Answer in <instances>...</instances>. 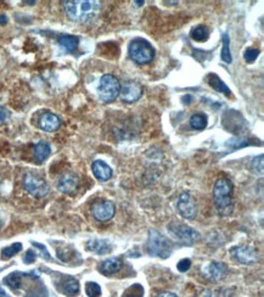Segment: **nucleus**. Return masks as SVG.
I'll list each match as a JSON object with an SVG mask.
<instances>
[{
    "instance_id": "1",
    "label": "nucleus",
    "mask_w": 264,
    "mask_h": 297,
    "mask_svg": "<svg viewBox=\"0 0 264 297\" xmlns=\"http://www.w3.org/2000/svg\"><path fill=\"white\" fill-rule=\"evenodd\" d=\"M64 8L68 19L75 22L92 21L99 15L101 3L95 0H66Z\"/></svg>"
},
{
    "instance_id": "2",
    "label": "nucleus",
    "mask_w": 264,
    "mask_h": 297,
    "mask_svg": "<svg viewBox=\"0 0 264 297\" xmlns=\"http://www.w3.org/2000/svg\"><path fill=\"white\" fill-rule=\"evenodd\" d=\"M232 183L226 178H220L214 184L213 188V197H214L215 207L221 216H228L232 212Z\"/></svg>"
},
{
    "instance_id": "3",
    "label": "nucleus",
    "mask_w": 264,
    "mask_h": 297,
    "mask_svg": "<svg viewBox=\"0 0 264 297\" xmlns=\"http://www.w3.org/2000/svg\"><path fill=\"white\" fill-rule=\"evenodd\" d=\"M146 251L150 256L160 257L162 259L168 258L172 253V244L166 236L162 235L155 229H150L146 241Z\"/></svg>"
},
{
    "instance_id": "4",
    "label": "nucleus",
    "mask_w": 264,
    "mask_h": 297,
    "mask_svg": "<svg viewBox=\"0 0 264 297\" xmlns=\"http://www.w3.org/2000/svg\"><path fill=\"white\" fill-rule=\"evenodd\" d=\"M169 234L174 237L177 241L183 245H194L200 240V233L195 230L194 228L189 227L185 223L178 222V220H173L167 225Z\"/></svg>"
},
{
    "instance_id": "5",
    "label": "nucleus",
    "mask_w": 264,
    "mask_h": 297,
    "mask_svg": "<svg viewBox=\"0 0 264 297\" xmlns=\"http://www.w3.org/2000/svg\"><path fill=\"white\" fill-rule=\"evenodd\" d=\"M128 53H129V56L132 58V60L139 65L149 64L155 58V50H153L151 44L140 38L134 39L129 44Z\"/></svg>"
},
{
    "instance_id": "6",
    "label": "nucleus",
    "mask_w": 264,
    "mask_h": 297,
    "mask_svg": "<svg viewBox=\"0 0 264 297\" xmlns=\"http://www.w3.org/2000/svg\"><path fill=\"white\" fill-rule=\"evenodd\" d=\"M121 90V83L115 76L105 75L100 79V83L98 87L99 98L105 103H112L119 95Z\"/></svg>"
},
{
    "instance_id": "7",
    "label": "nucleus",
    "mask_w": 264,
    "mask_h": 297,
    "mask_svg": "<svg viewBox=\"0 0 264 297\" xmlns=\"http://www.w3.org/2000/svg\"><path fill=\"white\" fill-rule=\"evenodd\" d=\"M24 186L28 194L32 195L33 197H37V199L47 196L48 192H49L48 183L38 174L32 173V172H27L24 175Z\"/></svg>"
},
{
    "instance_id": "8",
    "label": "nucleus",
    "mask_w": 264,
    "mask_h": 297,
    "mask_svg": "<svg viewBox=\"0 0 264 297\" xmlns=\"http://www.w3.org/2000/svg\"><path fill=\"white\" fill-rule=\"evenodd\" d=\"M177 210L183 218L190 220L195 219L196 214H197V202H196L195 197L189 192H183L178 199Z\"/></svg>"
},
{
    "instance_id": "9",
    "label": "nucleus",
    "mask_w": 264,
    "mask_h": 297,
    "mask_svg": "<svg viewBox=\"0 0 264 297\" xmlns=\"http://www.w3.org/2000/svg\"><path fill=\"white\" fill-rule=\"evenodd\" d=\"M230 254L232 258L236 259L237 262L242 264H253L259 259V254L253 246L249 245H240L235 246L230 250Z\"/></svg>"
},
{
    "instance_id": "10",
    "label": "nucleus",
    "mask_w": 264,
    "mask_h": 297,
    "mask_svg": "<svg viewBox=\"0 0 264 297\" xmlns=\"http://www.w3.org/2000/svg\"><path fill=\"white\" fill-rule=\"evenodd\" d=\"M143 94V87L135 81H126L122 84V89L119 90L122 101L127 104H132L138 101Z\"/></svg>"
},
{
    "instance_id": "11",
    "label": "nucleus",
    "mask_w": 264,
    "mask_h": 297,
    "mask_svg": "<svg viewBox=\"0 0 264 297\" xmlns=\"http://www.w3.org/2000/svg\"><path fill=\"white\" fill-rule=\"evenodd\" d=\"M115 203L112 201H109V200L96 202L92 207V213L94 218L99 220V222H107V220H110L115 216Z\"/></svg>"
},
{
    "instance_id": "12",
    "label": "nucleus",
    "mask_w": 264,
    "mask_h": 297,
    "mask_svg": "<svg viewBox=\"0 0 264 297\" xmlns=\"http://www.w3.org/2000/svg\"><path fill=\"white\" fill-rule=\"evenodd\" d=\"M79 178L72 172H65L60 175L58 180V189L64 194H73L78 189Z\"/></svg>"
},
{
    "instance_id": "13",
    "label": "nucleus",
    "mask_w": 264,
    "mask_h": 297,
    "mask_svg": "<svg viewBox=\"0 0 264 297\" xmlns=\"http://www.w3.org/2000/svg\"><path fill=\"white\" fill-rule=\"evenodd\" d=\"M228 274V267L223 262H211L203 268V275L211 281H219Z\"/></svg>"
},
{
    "instance_id": "14",
    "label": "nucleus",
    "mask_w": 264,
    "mask_h": 297,
    "mask_svg": "<svg viewBox=\"0 0 264 297\" xmlns=\"http://www.w3.org/2000/svg\"><path fill=\"white\" fill-rule=\"evenodd\" d=\"M39 128L43 129L44 132L51 133L58 131L61 126V120H60L59 116H56L53 112H44L39 116L38 120Z\"/></svg>"
},
{
    "instance_id": "15",
    "label": "nucleus",
    "mask_w": 264,
    "mask_h": 297,
    "mask_svg": "<svg viewBox=\"0 0 264 297\" xmlns=\"http://www.w3.org/2000/svg\"><path fill=\"white\" fill-rule=\"evenodd\" d=\"M92 169L96 179H99L100 182H107L112 177V168L102 160L94 161Z\"/></svg>"
},
{
    "instance_id": "16",
    "label": "nucleus",
    "mask_w": 264,
    "mask_h": 297,
    "mask_svg": "<svg viewBox=\"0 0 264 297\" xmlns=\"http://www.w3.org/2000/svg\"><path fill=\"white\" fill-rule=\"evenodd\" d=\"M87 248L96 254H107L112 251V245L106 239H90L87 242Z\"/></svg>"
},
{
    "instance_id": "17",
    "label": "nucleus",
    "mask_w": 264,
    "mask_h": 297,
    "mask_svg": "<svg viewBox=\"0 0 264 297\" xmlns=\"http://www.w3.org/2000/svg\"><path fill=\"white\" fill-rule=\"evenodd\" d=\"M121 258L118 257H113V258H109L102 261L100 264H99V271L104 275H112V274H116L117 271L121 270L122 268Z\"/></svg>"
},
{
    "instance_id": "18",
    "label": "nucleus",
    "mask_w": 264,
    "mask_h": 297,
    "mask_svg": "<svg viewBox=\"0 0 264 297\" xmlns=\"http://www.w3.org/2000/svg\"><path fill=\"white\" fill-rule=\"evenodd\" d=\"M59 290L61 291L64 295L68 297H75L81 291V286H79L78 280L72 278V276H68L65 280H62L61 284H60Z\"/></svg>"
},
{
    "instance_id": "19",
    "label": "nucleus",
    "mask_w": 264,
    "mask_h": 297,
    "mask_svg": "<svg viewBox=\"0 0 264 297\" xmlns=\"http://www.w3.org/2000/svg\"><path fill=\"white\" fill-rule=\"evenodd\" d=\"M58 43L66 50L67 53L76 52L79 45V38L76 36L71 35H62L58 37Z\"/></svg>"
},
{
    "instance_id": "20",
    "label": "nucleus",
    "mask_w": 264,
    "mask_h": 297,
    "mask_svg": "<svg viewBox=\"0 0 264 297\" xmlns=\"http://www.w3.org/2000/svg\"><path fill=\"white\" fill-rule=\"evenodd\" d=\"M51 154V148L47 141L41 140L34 146V157L38 162H44Z\"/></svg>"
},
{
    "instance_id": "21",
    "label": "nucleus",
    "mask_w": 264,
    "mask_h": 297,
    "mask_svg": "<svg viewBox=\"0 0 264 297\" xmlns=\"http://www.w3.org/2000/svg\"><path fill=\"white\" fill-rule=\"evenodd\" d=\"M207 79H208L209 86H211L214 90H217V92H219V93H224V94H225L226 96L231 95V90L226 87V84L224 83V82L221 81V79L218 77L217 75L211 73V75L207 77Z\"/></svg>"
},
{
    "instance_id": "22",
    "label": "nucleus",
    "mask_w": 264,
    "mask_h": 297,
    "mask_svg": "<svg viewBox=\"0 0 264 297\" xmlns=\"http://www.w3.org/2000/svg\"><path fill=\"white\" fill-rule=\"evenodd\" d=\"M190 126L196 131H202L207 126V117L203 114H196L190 118Z\"/></svg>"
},
{
    "instance_id": "23",
    "label": "nucleus",
    "mask_w": 264,
    "mask_h": 297,
    "mask_svg": "<svg viewBox=\"0 0 264 297\" xmlns=\"http://www.w3.org/2000/svg\"><path fill=\"white\" fill-rule=\"evenodd\" d=\"M192 39L196 42H206L209 38V31L206 26H197L191 32Z\"/></svg>"
},
{
    "instance_id": "24",
    "label": "nucleus",
    "mask_w": 264,
    "mask_h": 297,
    "mask_svg": "<svg viewBox=\"0 0 264 297\" xmlns=\"http://www.w3.org/2000/svg\"><path fill=\"white\" fill-rule=\"evenodd\" d=\"M22 250V244L21 242H15V244L8 246V247H4L2 250V257L3 259H9L13 256H15Z\"/></svg>"
},
{
    "instance_id": "25",
    "label": "nucleus",
    "mask_w": 264,
    "mask_h": 297,
    "mask_svg": "<svg viewBox=\"0 0 264 297\" xmlns=\"http://www.w3.org/2000/svg\"><path fill=\"white\" fill-rule=\"evenodd\" d=\"M221 60L226 64H231V54H230V41L226 33L223 35V49H221Z\"/></svg>"
},
{
    "instance_id": "26",
    "label": "nucleus",
    "mask_w": 264,
    "mask_h": 297,
    "mask_svg": "<svg viewBox=\"0 0 264 297\" xmlns=\"http://www.w3.org/2000/svg\"><path fill=\"white\" fill-rule=\"evenodd\" d=\"M21 276H22V274H20V273H11L4 279V282L8 285L9 287L16 290V288H19L20 286H21V282H22Z\"/></svg>"
},
{
    "instance_id": "27",
    "label": "nucleus",
    "mask_w": 264,
    "mask_h": 297,
    "mask_svg": "<svg viewBox=\"0 0 264 297\" xmlns=\"http://www.w3.org/2000/svg\"><path fill=\"white\" fill-rule=\"evenodd\" d=\"M143 295L144 287L140 284H134L124 291L122 297H143Z\"/></svg>"
},
{
    "instance_id": "28",
    "label": "nucleus",
    "mask_w": 264,
    "mask_h": 297,
    "mask_svg": "<svg viewBox=\"0 0 264 297\" xmlns=\"http://www.w3.org/2000/svg\"><path fill=\"white\" fill-rule=\"evenodd\" d=\"M231 291L229 288H221V290L218 291H211V290H206L201 293L200 297H232Z\"/></svg>"
},
{
    "instance_id": "29",
    "label": "nucleus",
    "mask_w": 264,
    "mask_h": 297,
    "mask_svg": "<svg viewBox=\"0 0 264 297\" xmlns=\"http://www.w3.org/2000/svg\"><path fill=\"white\" fill-rule=\"evenodd\" d=\"M85 292L89 297H100L101 296V287L100 285L94 281H89L85 284Z\"/></svg>"
},
{
    "instance_id": "30",
    "label": "nucleus",
    "mask_w": 264,
    "mask_h": 297,
    "mask_svg": "<svg viewBox=\"0 0 264 297\" xmlns=\"http://www.w3.org/2000/svg\"><path fill=\"white\" fill-rule=\"evenodd\" d=\"M259 56V50L254 49V48H249L247 49L245 54H243V58L247 62H254L257 60V58Z\"/></svg>"
},
{
    "instance_id": "31",
    "label": "nucleus",
    "mask_w": 264,
    "mask_h": 297,
    "mask_svg": "<svg viewBox=\"0 0 264 297\" xmlns=\"http://www.w3.org/2000/svg\"><path fill=\"white\" fill-rule=\"evenodd\" d=\"M252 169H253L255 173H258V172L260 174L263 173V155H260L259 157H255L252 161Z\"/></svg>"
},
{
    "instance_id": "32",
    "label": "nucleus",
    "mask_w": 264,
    "mask_h": 297,
    "mask_svg": "<svg viewBox=\"0 0 264 297\" xmlns=\"http://www.w3.org/2000/svg\"><path fill=\"white\" fill-rule=\"evenodd\" d=\"M178 270L181 271V273H185L190 269V267H191V261H190L189 258H184L181 259V261L178 262Z\"/></svg>"
},
{
    "instance_id": "33",
    "label": "nucleus",
    "mask_w": 264,
    "mask_h": 297,
    "mask_svg": "<svg viewBox=\"0 0 264 297\" xmlns=\"http://www.w3.org/2000/svg\"><path fill=\"white\" fill-rule=\"evenodd\" d=\"M11 114L8 109H5L4 106H0V126L4 123H7L10 120Z\"/></svg>"
},
{
    "instance_id": "34",
    "label": "nucleus",
    "mask_w": 264,
    "mask_h": 297,
    "mask_svg": "<svg viewBox=\"0 0 264 297\" xmlns=\"http://www.w3.org/2000/svg\"><path fill=\"white\" fill-rule=\"evenodd\" d=\"M36 258H37L36 252H34L33 250H28L24 257V262L26 264H32V263L36 262Z\"/></svg>"
},
{
    "instance_id": "35",
    "label": "nucleus",
    "mask_w": 264,
    "mask_h": 297,
    "mask_svg": "<svg viewBox=\"0 0 264 297\" xmlns=\"http://www.w3.org/2000/svg\"><path fill=\"white\" fill-rule=\"evenodd\" d=\"M32 244H33L34 246H36V247H38V248H39V251H41L43 256L45 257V259H48V261H50V259H51V256L49 254V252H48L47 247H45L44 245L38 244V242H32Z\"/></svg>"
},
{
    "instance_id": "36",
    "label": "nucleus",
    "mask_w": 264,
    "mask_h": 297,
    "mask_svg": "<svg viewBox=\"0 0 264 297\" xmlns=\"http://www.w3.org/2000/svg\"><path fill=\"white\" fill-rule=\"evenodd\" d=\"M156 297H178V295H175V293H173V292H168V291H167V292L158 293V295Z\"/></svg>"
},
{
    "instance_id": "37",
    "label": "nucleus",
    "mask_w": 264,
    "mask_h": 297,
    "mask_svg": "<svg viewBox=\"0 0 264 297\" xmlns=\"http://www.w3.org/2000/svg\"><path fill=\"white\" fill-rule=\"evenodd\" d=\"M8 22V19L5 15H0V25H5Z\"/></svg>"
},
{
    "instance_id": "38",
    "label": "nucleus",
    "mask_w": 264,
    "mask_h": 297,
    "mask_svg": "<svg viewBox=\"0 0 264 297\" xmlns=\"http://www.w3.org/2000/svg\"><path fill=\"white\" fill-rule=\"evenodd\" d=\"M0 297H10V296H9V295H8V293H7V292H5V291H4V290H3V288H2V287H0Z\"/></svg>"
},
{
    "instance_id": "39",
    "label": "nucleus",
    "mask_w": 264,
    "mask_h": 297,
    "mask_svg": "<svg viewBox=\"0 0 264 297\" xmlns=\"http://www.w3.org/2000/svg\"><path fill=\"white\" fill-rule=\"evenodd\" d=\"M135 4H138V7H140V5L144 4V2H135Z\"/></svg>"
}]
</instances>
